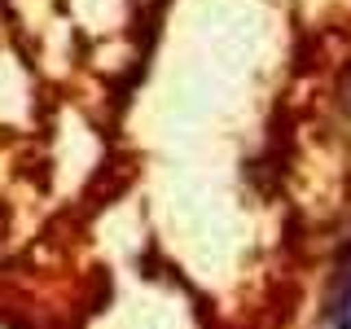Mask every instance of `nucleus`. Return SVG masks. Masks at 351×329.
I'll use <instances>...</instances> for the list:
<instances>
[]
</instances>
